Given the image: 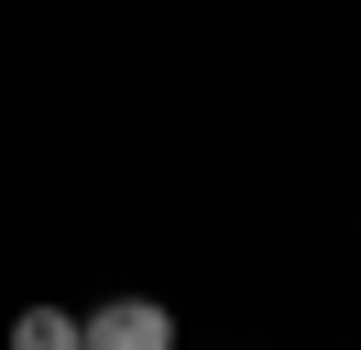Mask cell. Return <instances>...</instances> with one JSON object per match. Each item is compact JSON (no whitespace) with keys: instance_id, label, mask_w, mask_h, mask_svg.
I'll return each mask as SVG.
<instances>
[{"instance_id":"obj_1","label":"cell","mask_w":361,"mask_h":350,"mask_svg":"<svg viewBox=\"0 0 361 350\" xmlns=\"http://www.w3.org/2000/svg\"><path fill=\"white\" fill-rule=\"evenodd\" d=\"M77 350H176V306L164 296H99L77 318Z\"/></svg>"},{"instance_id":"obj_2","label":"cell","mask_w":361,"mask_h":350,"mask_svg":"<svg viewBox=\"0 0 361 350\" xmlns=\"http://www.w3.org/2000/svg\"><path fill=\"white\" fill-rule=\"evenodd\" d=\"M11 350H77V306H23L11 318Z\"/></svg>"}]
</instances>
